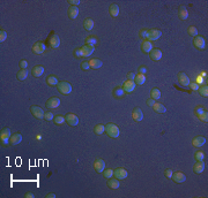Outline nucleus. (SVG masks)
<instances>
[{"label":"nucleus","mask_w":208,"mask_h":198,"mask_svg":"<svg viewBox=\"0 0 208 198\" xmlns=\"http://www.w3.org/2000/svg\"><path fill=\"white\" fill-rule=\"evenodd\" d=\"M12 132L9 130V128H2L0 130V144L6 146L9 144V140H11Z\"/></svg>","instance_id":"1"},{"label":"nucleus","mask_w":208,"mask_h":198,"mask_svg":"<svg viewBox=\"0 0 208 198\" xmlns=\"http://www.w3.org/2000/svg\"><path fill=\"white\" fill-rule=\"evenodd\" d=\"M105 132L111 138H118L119 134H120L119 128L116 125H113V123H108V125L105 126Z\"/></svg>","instance_id":"2"},{"label":"nucleus","mask_w":208,"mask_h":198,"mask_svg":"<svg viewBox=\"0 0 208 198\" xmlns=\"http://www.w3.org/2000/svg\"><path fill=\"white\" fill-rule=\"evenodd\" d=\"M58 91H59L61 95H69L72 92V85L68 83V82L61 81L58 83Z\"/></svg>","instance_id":"3"},{"label":"nucleus","mask_w":208,"mask_h":198,"mask_svg":"<svg viewBox=\"0 0 208 198\" xmlns=\"http://www.w3.org/2000/svg\"><path fill=\"white\" fill-rule=\"evenodd\" d=\"M30 112H31V114L36 117V119H44V114H45L44 111L42 110L39 106L32 105V106L30 107Z\"/></svg>","instance_id":"4"},{"label":"nucleus","mask_w":208,"mask_h":198,"mask_svg":"<svg viewBox=\"0 0 208 198\" xmlns=\"http://www.w3.org/2000/svg\"><path fill=\"white\" fill-rule=\"evenodd\" d=\"M94 169H95L96 173H103L104 169H105V162H104L103 159H101V158L95 159V161H94Z\"/></svg>","instance_id":"5"},{"label":"nucleus","mask_w":208,"mask_h":198,"mask_svg":"<svg viewBox=\"0 0 208 198\" xmlns=\"http://www.w3.org/2000/svg\"><path fill=\"white\" fill-rule=\"evenodd\" d=\"M127 175H128V173H127V170L125 168L119 167V168H116L113 170V176L118 180H124V179L127 177Z\"/></svg>","instance_id":"6"},{"label":"nucleus","mask_w":208,"mask_h":198,"mask_svg":"<svg viewBox=\"0 0 208 198\" xmlns=\"http://www.w3.org/2000/svg\"><path fill=\"white\" fill-rule=\"evenodd\" d=\"M59 105H60L59 97H52V98H50V99L45 103V106H46L47 108H57V107H59Z\"/></svg>","instance_id":"7"},{"label":"nucleus","mask_w":208,"mask_h":198,"mask_svg":"<svg viewBox=\"0 0 208 198\" xmlns=\"http://www.w3.org/2000/svg\"><path fill=\"white\" fill-rule=\"evenodd\" d=\"M45 49H46V46H45L44 43H42V42H36L35 44L32 45L31 51L34 52L35 54H42V53L45 51Z\"/></svg>","instance_id":"8"},{"label":"nucleus","mask_w":208,"mask_h":198,"mask_svg":"<svg viewBox=\"0 0 208 198\" xmlns=\"http://www.w3.org/2000/svg\"><path fill=\"white\" fill-rule=\"evenodd\" d=\"M193 44H194V46H195L197 49H199V50H203V49H206V40H205L203 37H201V36L194 37Z\"/></svg>","instance_id":"9"},{"label":"nucleus","mask_w":208,"mask_h":198,"mask_svg":"<svg viewBox=\"0 0 208 198\" xmlns=\"http://www.w3.org/2000/svg\"><path fill=\"white\" fill-rule=\"evenodd\" d=\"M65 117H66L67 125H69L71 127H76V126L79 125V117H76L75 114H73V113L67 114Z\"/></svg>","instance_id":"10"},{"label":"nucleus","mask_w":208,"mask_h":198,"mask_svg":"<svg viewBox=\"0 0 208 198\" xmlns=\"http://www.w3.org/2000/svg\"><path fill=\"white\" fill-rule=\"evenodd\" d=\"M171 179L173 180V182L176 183H183L186 181V175L183 172H176V173H172Z\"/></svg>","instance_id":"11"},{"label":"nucleus","mask_w":208,"mask_h":198,"mask_svg":"<svg viewBox=\"0 0 208 198\" xmlns=\"http://www.w3.org/2000/svg\"><path fill=\"white\" fill-rule=\"evenodd\" d=\"M161 36H162V32H161L160 30H157V29L148 30V40H150V42H154V40L160 39Z\"/></svg>","instance_id":"12"},{"label":"nucleus","mask_w":208,"mask_h":198,"mask_svg":"<svg viewBox=\"0 0 208 198\" xmlns=\"http://www.w3.org/2000/svg\"><path fill=\"white\" fill-rule=\"evenodd\" d=\"M135 87H136L135 82L130 81V80H127V81L123 84V89H124V91H125L126 93H131V92H133L134 90H135Z\"/></svg>","instance_id":"13"},{"label":"nucleus","mask_w":208,"mask_h":198,"mask_svg":"<svg viewBox=\"0 0 208 198\" xmlns=\"http://www.w3.org/2000/svg\"><path fill=\"white\" fill-rule=\"evenodd\" d=\"M22 135L20 132H15V134H12L11 136V140H9V145H17L22 142Z\"/></svg>","instance_id":"14"},{"label":"nucleus","mask_w":208,"mask_h":198,"mask_svg":"<svg viewBox=\"0 0 208 198\" xmlns=\"http://www.w3.org/2000/svg\"><path fill=\"white\" fill-rule=\"evenodd\" d=\"M149 55L150 59L154 60V61H160L162 59V51L160 49H153L151 51L149 52Z\"/></svg>","instance_id":"15"},{"label":"nucleus","mask_w":208,"mask_h":198,"mask_svg":"<svg viewBox=\"0 0 208 198\" xmlns=\"http://www.w3.org/2000/svg\"><path fill=\"white\" fill-rule=\"evenodd\" d=\"M82 50V57L83 58H87V57H89L91 55L94 51H95V46H89V45H84V46H82L81 47Z\"/></svg>","instance_id":"16"},{"label":"nucleus","mask_w":208,"mask_h":198,"mask_svg":"<svg viewBox=\"0 0 208 198\" xmlns=\"http://www.w3.org/2000/svg\"><path fill=\"white\" fill-rule=\"evenodd\" d=\"M153 49H154L153 43H151L150 40H148V39L143 40V42L141 43V51L143 52V53H149Z\"/></svg>","instance_id":"17"},{"label":"nucleus","mask_w":208,"mask_h":198,"mask_svg":"<svg viewBox=\"0 0 208 198\" xmlns=\"http://www.w3.org/2000/svg\"><path fill=\"white\" fill-rule=\"evenodd\" d=\"M132 117H133L134 121H136V122H140L143 120V112H142L140 108H134L133 112H132Z\"/></svg>","instance_id":"18"},{"label":"nucleus","mask_w":208,"mask_h":198,"mask_svg":"<svg viewBox=\"0 0 208 198\" xmlns=\"http://www.w3.org/2000/svg\"><path fill=\"white\" fill-rule=\"evenodd\" d=\"M49 43H50V46H51L52 49H58L60 46V38L58 35H52L50 37V40H49Z\"/></svg>","instance_id":"19"},{"label":"nucleus","mask_w":208,"mask_h":198,"mask_svg":"<svg viewBox=\"0 0 208 198\" xmlns=\"http://www.w3.org/2000/svg\"><path fill=\"white\" fill-rule=\"evenodd\" d=\"M178 82L183 85V87H188V84L191 83L188 76L185 73H179L178 74Z\"/></svg>","instance_id":"20"},{"label":"nucleus","mask_w":208,"mask_h":198,"mask_svg":"<svg viewBox=\"0 0 208 198\" xmlns=\"http://www.w3.org/2000/svg\"><path fill=\"white\" fill-rule=\"evenodd\" d=\"M206 144V138L203 136H197L193 140H192V145L195 147H201L202 145Z\"/></svg>","instance_id":"21"},{"label":"nucleus","mask_w":208,"mask_h":198,"mask_svg":"<svg viewBox=\"0 0 208 198\" xmlns=\"http://www.w3.org/2000/svg\"><path fill=\"white\" fill-rule=\"evenodd\" d=\"M67 14H68V17L72 19V20L76 19L78 15H79V7H76V6H71V7L68 8V10H67Z\"/></svg>","instance_id":"22"},{"label":"nucleus","mask_w":208,"mask_h":198,"mask_svg":"<svg viewBox=\"0 0 208 198\" xmlns=\"http://www.w3.org/2000/svg\"><path fill=\"white\" fill-rule=\"evenodd\" d=\"M44 67L43 66H35L32 68V70H31V74H32V76L34 77H41L43 74H44Z\"/></svg>","instance_id":"23"},{"label":"nucleus","mask_w":208,"mask_h":198,"mask_svg":"<svg viewBox=\"0 0 208 198\" xmlns=\"http://www.w3.org/2000/svg\"><path fill=\"white\" fill-rule=\"evenodd\" d=\"M205 162L203 161H197L193 166V172L195 174H201L205 170Z\"/></svg>","instance_id":"24"},{"label":"nucleus","mask_w":208,"mask_h":198,"mask_svg":"<svg viewBox=\"0 0 208 198\" xmlns=\"http://www.w3.org/2000/svg\"><path fill=\"white\" fill-rule=\"evenodd\" d=\"M108 187L110 188V189H118L119 187H120V182H119L118 179H113V177H110V179H108Z\"/></svg>","instance_id":"25"},{"label":"nucleus","mask_w":208,"mask_h":198,"mask_svg":"<svg viewBox=\"0 0 208 198\" xmlns=\"http://www.w3.org/2000/svg\"><path fill=\"white\" fill-rule=\"evenodd\" d=\"M89 66L91 69H98L103 66V62L101 59H91V60H89Z\"/></svg>","instance_id":"26"},{"label":"nucleus","mask_w":208,"mask_h":198,"mask_svg":"<svg viewBox=\"0 0 208 198\" xmlns=\"http://www.w3.org/2000/svg\"><path fill=\"white\" fill-rule=\"evenodd\" d=\"M125 91H124V89H123V87H117V88H115L113 89V91H112V95H113V97L115 98H123L124 96H125Z\"/></svg>","instance_id":"27"},{"label":"nucleus","mask_w":208,"mask_h":198,"mask_svg":"<svg viewBox=\"0 0 208 198\" xmlns=\"http://www.w3.org/2000/svg\"><path fill=\"white\" fill-rule=\"evenodd\" d=\"M134 82L136 85H143L146 83V76L143 74H135V78H134Z\"/></svg>","instance_id":"28"},{"label":"nucleus","mask_w":208,"mask_h":198,"mask_svg":"<svg viewBox=\"0 0 208 198\" xmlns=\"http://www.w3.org/2000/svg\"><path fill=\"white\" fill-rule=\"evenodd\" d=\"M178 17L180 20H187V17H188V10L184 6H180V8L178 9Z\"/></svg>","instance_id":"29"},{"label":"nucleus","mask_w":208,"mask_h":198,"mask_svg":"<svg viewBox=\"0 0 208 198\" xmlns=\"http://www.w3.org/2000/svg\"><path fill=\"white\" fill-rule=\"evenodd\" d=\"M109 12H110V15L112 17H117L119 15V6L117 4H112L109 8Z\"/></svg>","instance_id":"30"},{"label":"nucleus","mask_w":208,"mask_h":198,"mask_svg":"<svg viewBox=\"0 0 208 198\" xmlns=\"http://www.w3.org/2000/svg\"><path fill=\"white\" fill-rule=\"evenodd\" d=\"M94 25H95V23H94V20H91V19H86L83 22V27L87 31H91L94 29Z\"/></svg>","instance_id":"31"},{"label":"nucleus","mask_w":208,"mask_h":198,"mask_svg":"<svg viewBox=\"0 0 208 198\" xmlns=\"http://www.w3.org/2000/svg\"><path fill=\"white\" fill-rule=\"evenodd\" d=\"M153 108H154V111H155L156 113H165V112H167L165 106L161 103H155L154 104V106H153Z\"/></svg>","instance_id":"32"},{"label":"nucleus","mask_w":208,"mask_h":198,"mask_svg":"<svg viewBox=\"0 0 208 198\" xmlns=\"http://www.w3.org/2000/svg\"><path fill=\"white\" fill-rule=\"evenodd\" d=\"M16 77L19 81H24L28 77V70L27 69H20V72H17Z\"/></svg>","instance_id":"33"},{"label":"nucleus","mask_w":208,"mask_h":198,"mask_svg":"<svg viewBox=\"0 0 208 198\" xmlns=\"http://www.w3.org/2000/svg\"><path fill=\"white\" fill-rule=\"evenodd\" d=\"M46 83L49 84V85H51V87H54V85H58V78L54 76V75H50V76H47V78H46Z\"/></svg>","instance_id":"34"},{"label":"nucleus","mask_w":208,"mask_h":198,"mask_svg":"<svg viewBox=\"0 0 208 198\" xmlns=\"http://www.w3.org/2000/svg\"><path fill=\"white\" fill-rule=\"evenodd\" d=\"M150 98H153L154 100L160 99V98H161V91H160L157 88H154L151 91H150Z\"/></svg>","instance_id":"35"},{"label":"nucleus","mask_w":208,"mask_h":198,"mask_svg":"<svg viewBox=\"0 0 208 198\" xmlns=\"http://www.w3.org/2000/svg\"><path fill=\"white\" fill-rule=\"evenodd\" d=\"M97 44V38L96 37L89 36L86 38V45H89V46H96Z\"/></svg>","instance_id":"36"},{"label":"nucleus","mask_w":208,"mask_h":198,"mask_svg":"<svg viewBox=\"0 0 208 198\" xmlns=\"http://www.w3.org/2000/svg\"><path fill=\"white\" fill-rule=\"evenodd\" d=\"M53 122L56 125H63V123L66 122V117H63V115H56L54 119H53Z\"/></svg>","instance_id":"37"},{"label":"nucleus","mask_w":208,"mask_h":198,"mask_svg":"<svg viewBox=\"0 0 208 198\" xmlns=\"http://www.w3.org/2000/svg\"><path fill=\"white\" fill-rule=\"evenodd\" d=\"M104 132H105V126L104 125L95 126V128H94V132H95L96 135H102V134H104Z\"/></svg>","instance_id":"38"},{"label":"nucleus","mask_w":208,"mask_h":198,"mask_svg":"<svg viewBox=\"0 0 208 198\" xmlns=\"http://www.w3.org/2000/svg\"><path fill=\"white\" fill-rule=\"evenodd\" d=\"M198 91H199L200 96H202V97H205V98H207V97H208V85H207V84H206V85H202V87H200Z\"/></svg>","instance_id":"39"},{"label":"nucleus","mask_w":208,"mask_h":198,"mask_svg":"<svg viewBox=\"0 0 208 198\" xmlns=\"http://www.w3.org/2000/svg\"><path fill=\"white\" fill-rule=\"evenodd\" d=\"M194 159H195V161H203V159H205V154H203V152L197 151V152L194 153Z\"/></svg>","instance_id":"40"},{"label":"nucleus","mask_w":208,"mask_h":198,"mask_svg":"<svg viewBox=\"0 0 208 198\" xmlns=\"http://www.w3.org/2000/svg\"><path fill=\"white\" fill-rule=\"evenodd\" d=\"M187 32H188V35L192 37H197L198 36V29L193 27V25H191V27H188V29H187Z\"/></svg>","instance_id":"41"},{"label":"nucleus","mask_w":208,"mask_h":198,"mask_svg":"<svg viewBox=\"0 0 208 198\" xmlns=\"http://www.w3.org/2000/svg\"><path fill=\"white\" fill-rule=\"evenodd\" d=\"M198 119L200 120L201 122H203V123H207L208 122V113H207V111H205L202 114H200L199 117H198Z\"/></svg>","instance_id":"42"},{"label":"nucleus","mask_w":208,"mask_h":198,"mask_svg":"<svg viewBox=\"0 0 208 198\" xmlns=\"http://www.w3.org/2000/svg\"><path fill=\"white\" fill-rule=\"evenodd\" d=\"M103 175H104V177H105V179H110V177H112V176H113V170H112L111 168L104 169Z\"/></svg>","instance_id":"43"},{"label":"nucleus","mask_w":208,"mask_h":198,"mask_svg":"<svg viewBox=\"0 0 208 198\" xmlns=\"http://www.w3.org/2000/svg\"><path fill=\"white\" fill-rule=\"evenodd\" d=\"M205 111H207V110H205V107H202V106H198V107H195V108H194V114H195V115H197V117H198L200 114H202Z\"/></svg>","instance_id":"44"},{"label":"nucleus","mask_w":208,"mask_h":198,"mask_svg":"<svg viewBox=\"0 0 208 198\" xmlns=\"http://www.w3.org/2000/svg\"><path fill=\"white\" fill-rule=\"evenodd\" d=\"M139 34H140V37H141L143 40L148 39V30H147V29H141Z\"/></svg>","instance_id":"45"},{"label":"nucleus","mask_w":208,"mask_h":198,"mask_svg":"<svg viewBox=\"0 0 208 198\" xmlns=\"http://www.w3.org/2000/svg\"><path fill=\"white\" fill-rule=\"evenodd\" d=\"M6 38H7V32L1 29L0 30V43H4L6 40Z\"/></svg>","instance_id":"46"},{"label":"nucleus","mask_w":208,"mask_h":198,"mask_svg":"<svg viewBox=\"0 0 208 198\" xmlns=\"http://www.w3.org/2000/svg\"><path fill=\"white\" fill-rule=\"evenodd\" d=\"M44 119L46 121H53V119H54V115H53V113L52 112H46L44 114Z\"/></svg>","instance_id":"47"},{"label":"nucleus","mask_w":208,"mask_h":198,"mask_svg":"<svg viewBox=\"0 0 208 198\" xmlns=\"http://www.w3.org/2000/svg\"><path fill=\"white\" fill-rule=\"evenodd\" d=\"M81 68L83 70H88L90 68L89 66V61H82L81 62Z\"/></svg>","instance_id":"48"},{"label":"nucleus","mask_w":208,"mask_h":198,"mask_svg":"<svg viewBox=\"0 0 208 198\" xmlns=\"http://www.w3.org/2000/svg\"><path fill=\"white\" fill-rule=\"evenodd\" d=\"M19 66H20V69H27V67H28L27 60H21L20 64H19Z\"/></svg>","instance_id":"49"},{"label":"nucleus","mask_w":208,"mask_h":198,"mask_svg":"<svg viewBox=\"0 0 208 198\" xmlns=\"http://www.w3.org/2000/svg\"><path fill=\"white\" fill-rule=\"evenodd\" d=\"M188 87L192 89L193 91H197V90H199V88H200V85H199V84H197L195 82H192V83H190V84H188Z\"/></svg>","instance_id":"50"},{"label":"nucleus","mask_w":208,"mask_h":198,"mask_svg":"<svg viewBox=\"0 0 208 198\" xmlns=\"http://www.w3.org/2000/svg\"><path fill=\"white\" fill-rule=\"evenodd\" d=\"M74 57H75V58H83V57H82L81 47H80V49H76V50H74Z\"/></svg>","instance_id":"51"},{"label":"nucleus","mask_w":208,"mask_h":198,"mask_svg":"<svg viewBox=\"0 0 208 198\" xmlns=\"http://www.w3.org/2000/svg\"><path fill=\"white\" fill-rule=\"evenodd\" d=\"M68 4H69L71 6H76V7H78V6L80 5V0H69Z\"/></svg>","instance_id":"52"},{"label":"nucleus","mask_w":208,"mask_h":198,"mask_svg":"<svg viewBox=\"0 0 208 198\" xmlns=\"http://www.w3.org/2000/svg\"><path fill=\"white\" fill-rule=\"evenodd\" d=\"M138 72H139V74H145L147 73V68L145 66H141V67H139V69H138Z\"/></svg>","instance_id":"53"},{"label":"nucleus","mask_w":208,"mask_h":198,"mask_svg":"<svg viewBox=\"0 0 208 198\" xmlns=\"http://www.w3.org/2000/svg\"><path fill=\"white\" fill-rule=\"evenodd\" d=\"M203 81H205V80L201 77L200 75H198V76H197V81H195V83H197V84H199V85H200V84H202V83H203Z\"/></svg>","instance_id":"54"},{"label":"nucleus","mask_w":208,"mask_h":198,"mask_svg":"<svg viewBox=\"0 0 208 198\" xmlns=\"http://www.w3.org/2000/svg\"><path fill=\"white\" fill-rule=\"evenodd\" d=\"M156 102L155 100H154V99H153V98H149L148 100H147V105H148L149 107H153V106H154V104H155Z\"/></svg>","instance_id":"55"},{"label":"nucleus","mask_w":208,"mask_h":198,"mask_svg":"<svg viewBox=\"0 0 208 198\" xmlns=\"http://www.w3.org/2000/svg\"><path fill=\"white\" fill-rule=\"evenodd\" d=\"M172 173H173V172H172L171 169H167V170L164 172V174H165V176H167L168 179H171V176H172Z\"/></svg>","instance_id":"56"},{"label":"nucleus","mask_w":208,"mask_h":198,"mask_svg":"<svg viewBox=\"0 0 208 198\" xmlns=\"http://www.w3.org/2000/svg\"><path fill=\"white\" fill-rule=\"evenodd\" d=\"M134 78H135V74L134 73L127 74V80H130V81H134Z\"/></svg>","instance_id":"57"},{"label":"nucleus","mask_w":208,"mask_h":198,"mask_svg":"<svg viewBox=\"0 0 208 198\" xmlns=\"http://www.w3.org/2000/svg\"><path fill=\"white\" fill-rule=\"evenodd\" d=\"M199 75H200V76L202 77V78H203V80H207V72H201Z\"/></svg>","instance_id":"58"},{"label":"nucleus","mask_w":208,"mask_h":198,"mask_svg":"<svg viewBox=\"0 0 208 198\" xmlns=\"http://www.w3.org/2000/svg\"><path fill=\"white\" fill-rule=\"evenodd\" d=\"M24 197H26V198H34V197H35V195H34L32 192H27Z\"/></svg>","instance_id":"59"},{"label":"nucleus","mask_w":208,"mask_h":198,"mask_svg":"<svg viewBox=\"0 0 208 198\" xmlns=\"http://www.w3.org/2000/svg\"><path fill=\"white\" fill-rule=\"evenodd\" d=\"M45 197L46 198H56V195H54V194H47Z\"/></svg>","instance_id":"60"},{"label":"nucleus","mask_w":208,"mask_h":198,"mask_svg":"<svg viewBox=\"0 0 208 198\" xmlns=\"http://www.w3.org/2000/svg\"><path fill=\"white\" fill-rule=\"evenodd\" d=\"M36 140H42V135H41V134H38V135H36Z\"/></svg>","instance_id":"61"}]
</instances>
